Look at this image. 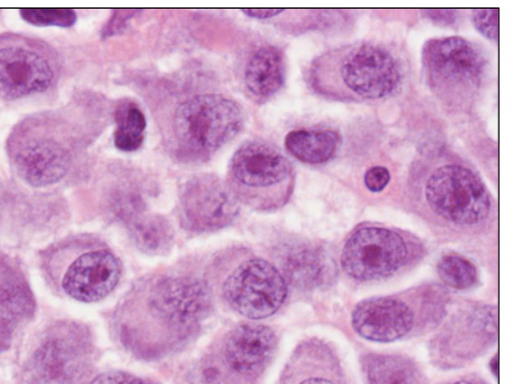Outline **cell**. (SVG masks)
<instances>
[{"label":"cell","mask_w":512,"mask_h":384,"mask_svg":"<svg viewBox=\"0 0 512 384\" xmlns=\"http://www.w3.org/2000/svg\"><path fill=\"white\" fill-rule=\"evenodd\" d=\"M245 86L253 100L266 102L286 83V59L276 46H262L250 56L245 69Z\"/></svg>","instance_id":"cell-19"},{"label":"cell","mask_w":512,"mask_h":384,"mask_svg":"<svg viewBox=\"0 0 512 384\" xmlns=\"http://www.w3.org/2000/svg\"><path fill=\"white\" fill-rule=\"evenodd\" d=\"M279 258L281 273L293 287L309 290L323 283L327 262L318 248L307 243H293L283 247Z\"/></svg>","instance_id":"cell-20"},{"label":"cell","mask_w":512,"mask_h":384,"mask_svg":"<svg viewBox=\"0 0 512 384\" xmlns=\"http://www.w3.org/2000/svg\"><path fill=\"white\" fill-rule=\"evenodd\" d=\"M421 246L390 227L361 226L350 233L341 251V268L356 282H377L412 266Z\"/></svg>","instance_id":"cell-8"},{"label":"cell","mask_w":512,"mask_h":384,"mask_svg":"<svg viewBox=\"0 0 512 384\" xmlns=\"http://www.w3.org/2000/svg\"><path fill=\"white\" fill-rule=\"evenodd\" d=\"M115 145L122 152H136L146 138L147 121L134 103H122L116 111Z\"/></svg>","instance_id":"cell-23"},{"label":"cell","mask_w":512,"mask_h":384,"mask_svg":"<svg viewBox=\"0 0 512 384\" xmlns=\"http://www.w3.org/2000/svg\"><path fill=\"white\" fill-rule=\"evenodd\" d=\"M499 13V9H475L472 12L475 29L493 43L499 40Z\"/></svg>","instance_id":"cell-28"},{"label":"cell","mask_w":512,"mask_h":384,"mask_svg":"<svg viewBox=\"0 0 512 384\" xmlns=\"http://www.w3.org/2000/svg\"><path fill=\"white\" fill-rule=\"evenodd\" d=\"M277 384H351L343 361L329 342L318 337L299 342Z\"/></svg>","instance_id":"cell-17"},{"label":"cell","mask_w":512,"mask_h":384,"mask_svg":"<svg viewBox=\"0 0 512 384\" xmlns=\"http://www.w3.org/2000/svg\"><path fill=\"white\" fill-rule=\"evenodd\" d=\"M188 384H247L222 360L219 350L200 358L188 376Z\"/></svg>","instance_id":"cell-26"},{"label":"cell","mask_w":512,"mask_h":384,"mask_svg":"<svg viewBox=\"0 0 512 384\" xmlns=\"http://www.w3.org/2000/svg\"><path fill=\"white\" fill-rule=\"evenodd\" d=\"M390 180V171L384 168V166H372L365 174V185L371 192L385 190Z\"/></svg>","instance_id":"cell-29"},{"label":"cell","mask_w":512,"mask_h":384,"mask_svg":"<svg viewBox=\"0 0 512 384\" xmlns=\"http://www.w3.org/2000/svg\"><path fill=\"white\" fill-rule=\"evenodd\" d=\"M91 342L74 324L46 331L25 363V384H76L91 362Z\"/></svg>","instance_id":"cell-9"},{"label":"cell","mask_w":512,"mask_h":384,"mask_svg":"<svg viewBox=\"0 0 512 384\" xmlns=\"http://www.w3.org/2000/svg\"><path fill=\"white\" fill-rule=\"evenodd\" d=\"M366 384H424L420 366L402 355L370 354L362 358Z\"/></svg>","instance_id":"cell-22"},{"label":"cell","mask_w":512,"mask_h":384,"mask_svg":"<svg viewBox=\"0 0 512 384\" xmlns=\"http://www.w3.org/2000/svg\"><path fill=\"white\" fill-rule=\"evenodd\" d=\"M286 148L292 157L308 165H322L334 159L341 138L333 129H299L287 134Z\"/></svg>","instance_id":"cell-21"},{"label":"cell","mask_w":512,"mask_h":384,"mask_svg":"<svg viewBox=\"0 0 512 384\" xmlns=\"http://www.w3.org/2000/svg\"><path fill=\"white\" fill-rule=\"evenodd\" d=\"M442 384H488V383L484 382L483 380H480V378H478V377L470 376V377L458 378V380H452V381H448V382L442 383Z\"/></svg>","instance_id":"cell-33"},{"label":"cell","mask_w":512,"mask_h":384,"mask_svg":"<svg viewBox=\"0 0 512 384\" xmlns=\"http://www.w3.org/2000/svg\"><path fill=\"white\" fill-rule=\"evenodd\" d=\"M20 15L35 27L71 28L76 23V13L71 9H23Z\"/></svg>","instance_id":"cell-27"},{"label":"cell","mask_w":512,"mask_h":384,"mask_svg":"<svg viewBox=\"0 0 512 384\" xmlns=\"http://www.w3.org/2000/svg\"><path fill=\"white\" fill-rule=\"evenodd\" d=\"M67 261L60 275L61 289L81 303H97L110 295L120 282V259L110 248L87 245Z\"/></svg>","instance_id":"cell-15"},{"label":"cell","mask_w":512,"mask_h":384,"mask_svg":"<svg viewBox=\"0 0 512 384\" xmlns=\"http://www.w3.org/2000/svg\"><path fill=\"white\" fill-rule=\"evenodd\" d=\"M8 153L20 178L34 188L59 183L71 165L70 148L28 121L10 134Z\"/></svg>","instance_id":"cell-12"},{"label":"cell","mask_w":512,"mask_h":384,"mask_svg":"<svg viewBox=\"0 0 512 384\" xmlns=\"http://www.w3.org/2000/svg\"><path fill=\"white\" fill-rule=\"evenodd\" d=\"M180 219L186 230L208 233L230 226L240 212V202L230 186L215 175H198L181 189Z\"/></svg>","instance_id":"cell-14"},{"label":"cell","mask_w":512,"mask_h":384,"mask_svg":"<svg viewBox=\"0 0 512 384\" xmlns=\"http://www.w3.org/2000/svg\"><path fill=\"white\" fill-rule=\"evenodd\" d=\"M55 67L48 55L30 40L0 35V97L14 101L49 90Z\"/></svg>","instance_id":"cell-13"},{"label":"cell","mask_w":512,"mask_h":384,"mask_svg":"<svg viewBox=\"0 0 512 384\" xmlns=\"http://www.w3.org/2000/svg\"><path fill=\"white\" fill-rule=\"evenodd\" d=\"M307 80L317 95L339 102L384 100L397 91L402 70L385 46L355 43L315 57Z\"/></svg>","instance_id":"cell-3"},{"label":"cell","mask_w":512,"mask_h":384,"mask_svg":"<svg viewBox=\"0 0 512 384\" xmlns=\"http://www.w3.org/2000/svg\"><path fill=\"white\" fill-rule=\"evenodd\" d=\"M245 116L239 103L214 93L185 100L174 113L173 136L180 157H212L241 132Z\"/></svg>","instance_id":"cell-7"},{"label":"cell","mask_w":512,"mask_h":384,"mask_svg":"<svg viewBox=\"0 0 512 384\" xmlns=\"http://www.w3.org/2000/svg\"><path fill=\"white\" fill-rule=\"evenodd\" d=\"M427 85L444 107L467 111L484 85L486 60L477 45L448 36L428 40L422 50Z\"/></svg>","instance_id":"cell-6"},{"label":"cell","mask_w":512,"mask_h":384,"mask_svg":"<svg viewBox=\"0 0 512 384\" xmlns=\"http://www.w3.org/2000/svg\"><path fill=\"white\" fill-rule=\"evenodd\" d=\"M277 349V335L258 324L237 326L219 347L222 360L247 384H256L270 365Z\"/></svg>","instance_id":"cell-16"},{"label":"cell","mask_w":512,"mask_h":384,"mask_svg":"<svg viewBox=\"0 0 512 384\" xmlns=\"http://www.w3.org/2000/svg\"><path fill=\"white\" fill-rule=\"evenodd\" d=\"M222 293L232 309L251 320L270 318L288 297L281 271L261 257L251 256L227 275Z\"/></svg>","instance_id":"cell-11"},{"label":"cell","mask_w":512,"mask_h":384,"mask_svg":"<svg viewBox=\"0 0 512 384\" xmlns=\"http://www.w3.org/2000/svg\"><path fill=\"white\" fill-rule=\"evenodd\" d=\"M437 273L447 287L457 290L473 289L479 282L477 267L459 254H447L439 259Z\"/></svg>","instance_id":"cell-25"},{"label":"cell","mask_w":512,"mask_h":384,"mask_svg":"<svg viewBox=\"0 0 512 384\" xmlns=\"http://www.w3.org/2000/svg\"><path fill=\"white\" fill-rule=\"evenodd\" d=\"M132 236L142 251L155 254L170 246L173 232L164 217L144 216L133 223Z\"/></svg>","instance_id":"cell-24"},{"label":"cell","mask_w":512,"mask_h":384,"mask_svg":"<svg viewBox=\"0 0 512 384\" xmlns=\"http://www.w3.org/2000/svg\"><path fill=\"white\" fill-rule=\"evenodd\" d=\"M210 309L208 285L189 275H167L129 294L117 315L118 336L138 356H167L198 334Z\"/></svg>","instance_id":"cell-1"},{"label":"cell","mask_w":512,"mask_h":384,"mask_svg":"<svg viewBox=\"0 0 512 384\" xmlns=\"http://www.w3.org/2000/svg\"><path fill=\"white\" fill-rule=\"evenodd\" d=\"M242 13L247 15L252 19H271L274 17H278L283 13H286V10L283 9H243Z\"/></svg>","instance_id":"cell-32"},{"label":"cell","mask_w":512,"mask_h":384,"mask_svg":"<svg viewBox=\"0 0 512 384\" xmlns=\"http://www.w3.org/2000/svg\"><path fill=\"white\" fill-rule=\"evenodd\" d=\"M491 368H493V375L498 377V355L493 357V360L490 362Z\"/></svg>","instance_id":"cell-34"},{"label":"cell","mask_w":512,"mask_h":384,"mask_svg":"<svg viewBox=\"0 0 512 384\" xmlns=\"http://www.w3.org/2000/svg\"><path fill=\"white\" fill-rule=\"evenodd\" d=\"M412 199L422 216L457 235H475L493 217V200L484 181L453 155H428L411 175Z\"/></svg>","instance_id":"cell-2"},{"label":"cell","mask_w":512,"mask_h":384,"mask_svg":"<svg viewBox=\"0 0 512 384\" xmlns=\"http://www.w3.org/2000/svg\"><path fill=\"white\" fill-rule=\"evenodd\" d=\"M498 340V309L470 305L443 325L431 346L436 366L458 368L482 356Z\"/></svg>","instance_id":"cell-10"},{"label":"cell","mask_w":512,"mask_h":384,"mask_svg":"<svg viewBox=\"0 0 512 384\" xmlns=\"http://www.w3.org/2000/svg\"><path fill=\"white\" fill-rule=\"evenodd\" d=\"M424 17L432 20L434 24L451 25L457 22L459 12L451 9H427L421 12Z\"/></svg>","instance_id":"cell-31"},{"label":"cell","mask_w":512,"mask_h":384,"mask_svg":"<svg viewBox=\"0 0 512 384\" xmlns=\"http://www.w3.org/2000/svg\"><path fill=\"white\" fill-rule=\"evenodd\" d=\"M441 288L421 287L390 297L364 300L355 306L351 324L362 339L389 344L434 328L446 315Z\"/></svg>","instance_id":"cell-4"},{"label":"cell","mask_w":512,"mask_h":384,"mask_svg":"<svg viewBox=\"0 0 512 384\" xmlns=\"http://www.w3.org/2000/svg\"><path fill=\"white\" fill-rule=\"evenodd\" d=\"M34 308L33 293L23 272L0 252V350L28 323Z\"/></svg>","instance_id":"cell-18"},{"label":"cell","mask_w":512,"mask_h":384,"mask_svg":"<svg viewBox=\"0 0 512 384\" xmlns=\"http://www.w3.org/2000/svg\"><path fill=\"white\" fill-rule=\"evenodd\" d=\"M91 384H152L129 373L108 372L98 376Z\"/></svg>","instance_id":"cell-30"},{"label":"cell","mask_w":512,"mask_h":384,"mask_svg":"<svg viewBox=\"0 0 512 384\" xmlns=\"http://www.w3.org/2000/svg\"><path fill=\"white\" fill-rule=\"evenodd\" d=\"M229 175L236 199L261 212L283 209L296 188V170L291 160L263 140H250L236 150Z\"/></svg>","instance_id":"cell-5"}]
</instances>
